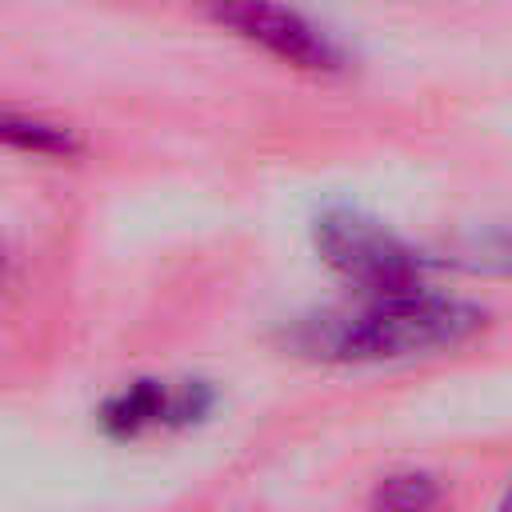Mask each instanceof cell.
<instances>
[{"mask_svg":"<svg viewBox=\"0 0 512 512\" xmlns=\"http://www.w3.org/2000/svg\"><path fill=\"white\" fill-rule=\"evenodd\" d=\"M488 324L484 308L452 296L408 292L380 296L352 312L316 316L296 328V344L308 356L340 360V364H380V360H412L468 344Z\"/></svg>","mask_w":512,"mask_h":512,"instance_id":"obj_1","label":"cell"},{"mask_svg":"<svg viewBox=\"0 0 512 512\" xmlns=\"http://www.w3.org/2000/svg\"><path fill=\"white\" fill-rule=\"evenodd\" d=\"M316 252L324 264L344 276L352 288L368 292V300L380 296H408L424 292V256L408 248L396 232H388L380 220L356 212V208H328L316 216L312 228Z\"/></svg>","mask_w":512,"mask_h":512,"instance_id":"obj_2","label":"cell"},{"mask_svg":"<svg viewBox=\"0 0 512 512\" xmlns=\"http://www.w3.org/2000/svg\"><path fill=\"white\" fill-rule=\"evenodd\" d=\"M208 16L224 32L240 36L244 44L264 48L280 64H292V68L312 72V76L344 72L340 44L320 24H312L304 12H296L292 4H280V0H208Z\"/></svg>","mask_w":512,"mask_h":512,"instance_id":"obj_3","label":"cell"},{"mask_svg":"<svg viewBox=\"0 0 512 512\" xmlns=\"http://www.w3.org/2000/svg\"><path fill=\"white\" fill-rule=\"evenodd\" d=\"M216 392L204 380H132L100 404V428L116 440L152 432V428H184L208 416Z\"/></svg>","mask_w":512,"mask_h":512,"instance_id":"obj_4","label":"cell"},{"mask_svg":"<svg viewBox=\"0 0 512 512\" xmlns=\"http://www.w3.org/2000/svg\"><path fill=\"white\" fill-rule=\"evenodd\" d=\"M368 512H444V484L432 472H388L372 496H368Z\"/></svg>","mask_w":512,"mask_h":512,"instance_id":"obj_5","label":"cell"},{"mask_svg":"<svg viewBox=\"0 0 512 512\" xmlns=\"http://www.w3.org/2000/svg\"><path fill=\"white\" fill-rule=\"evenodd\" d=\"M0 144L12 152H28V156H76V136L64 124L40 120V116H24V112H0Z\"/></svg>","mask_w":512,"mask_h":512,"instance_id":"obj_6","label":"cell"}]
</instances>
